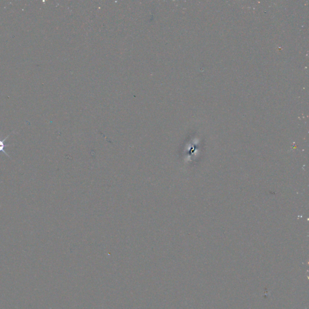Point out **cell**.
<instances>
[{
	"label": "cell",
	"instance_id": "obj_1",
	"mask_svg": "<svg viewBox=\"0 0 309 309\" xmlns=\"http://www.w3.org/2000/svg\"><path fill=\"white\" fill-rule=\"evenodd\" d=\"M6 137L4 140H3L2 141H0V152H2L4 154H6L7 156H8L9 157V156L7 154H6V152H5V151L4 150V149L5 146H6V145H4V141H5V140L7 138V137Z\"/></svg>",
	"mask_w": 309,
	"mask_h": 309
}]
</instances>
